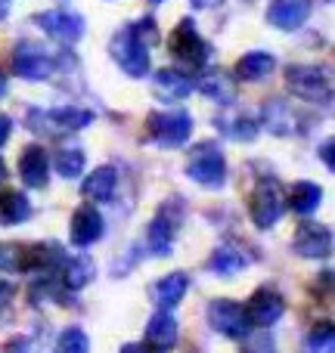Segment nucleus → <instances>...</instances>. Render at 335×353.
Here are the masks:
<instances>
[{"label": "nucleus", "mask_w": 335, "mask_h": 353, "mask_svg": "<svg viewBox=\"0 0 335 353\" xmlns=\"http://www.w3.org/2000/svg\"><path fill=\"white\" fill-rule=\"evenodd\" d=\"M320 205H323V186H317L311 180H298L292 186V192H289V208L295 214H301V217H311Z\"/></svg>", "instance_id": "28"}, {"label": "nucleus", "mask_w": 335, "mask_h": 353, "mask_svg": "<svg viewBox=\"0 0 335 353\" xmlns=\"http://www.w3.org/2000/svg\"><path fill=\"white\" fill-rule=\"evenodd\" d=\"M314 0H270L267 22L280 31H298L311 19Z\"/></svg>", "instance_id": "18"}, {"label": "nucleus", "mask_w": 335, "mask_h": 353, "mask_svg": "<svg viewBox=\"0 0 335 353\" xmlns=\"http://www.w3.org/2000/svg\"><path fill=\"white\" fill-rule=\"evenodd\" d=\"M186 176L193 183L205 189H220L227 183V155L218 143L205 140V143H195L189 149V159H186Z\"/></svg>", "instance_id": "4"}, {"label": "nucleus", "mask_w": 335, "mask_h": 353, "mask_svg": "<svg viewBox=\"0 0 335 353\" xmlns=\"http://www.w3.org/2000/svg\"><path fill=\"white\" fill-rule=\"evenodd\" d=\"M149 3H153V6H159V3H165V0H149Z\"/></svg>", "instance_id": "43"}, {"label": "nucleus", "mask_w": 335, "mask_h": 353, "mask_svg": "<svg viewBox=\"0 0 335 353\" xmlns=\"http://www.w3.org/2000/svg\"><path fill=\"white\" fill-rule=\"evenodd\" d=\"M12 294H16V288H12V285H6V282H0V307H3V304H10V301H12Z\"/></svg>", "instance_id": "37"}, {"label": "nucleus", "mask_w": 335, "mask_h": 353, "mask_svg": "<svg viewBox=\"0 0 335 353\" xmlns=\"http://www.w3.org/2000/svg\"><path fill=\"white\" fill-rule=\"evenodd\" d=\"M10 134H12V118L10 115H0V146L10 140Z\"/></svg>", "instance_id": "36"}, {"label": "nucleus", "mask_w": 335, "mask_h": 353, "mask_svg": "<svg viewBox=\"0 0 335 353\" xmlns=\"http://www.w3.org/2000/svg\"><path fill=\"white\" fill-rule=\"evenodd\" d=\"M19 176L28 189H44L50 183V155L44 146L31 143V146L22 149L19 155Z\"/></svg>", "instance_id": "19"}, {"label": "nucleus", "mask_w": 335, "mask_h": 353, "mask_svg": "<svg viewBox=\"0 0 335 353\" xmlns=\"http://www.w3.org/2000/svg\"><path fill=\"white\" fill-rule=\"evenodd\" d=\"M93 121V112L90 109H81V105H56V109H28L25 115V128L37 137H68V134H78V130L90 128Z\"/></svg>", "instance_id": "1"}, {"label": "nucleus", "mask_w": 335, "mask_h": 353, "mask_svg": "<svg viewBox=\"0 0 335 353\" xmlns=\"http://www.w3.org/2000/svg\"><path fill=\"white\" fill-rule=\"evenodd\" d=\"M153 93L162 103H180L193 93V78L180 68H159L153 78Z\"/></svg>", "instance_id": "21"}, {"label": "nucleus", "mask_w": 335, "mask_h": 353, "mask_svg": "<svg viewBox=\"0 0 335 353\" xmlns=\"http://www.w3.org/2000/svg\"><path fill=\"white\" fill-rule=\"evenodd\" d=\"M189 285H193V279H189L183 270H174V273L162 276V279L153 282V301L159 310H174L177 304H180L183 298H186Z\"/></svg>", "instance_id": "22"}, {"label": "nucleus", "mask_w": 335, "mask_h": 353, "mask_svg": "<svg viewBox=\"0 0 335 353\" xmlns=\"http://www.w3.org/2000/svg\"><path fill=\"white\" fill-rule=\"evenodd\" d=\"M106 232V220L103 214L93 205H81L75 208L72 220H68V239H72L75 248H90L93 242H99Z\"/></svg>", "instance_id": "14"}, {"label": "nucleus", "mask_w": 335, "mask_h": 353, "mask_svg": "<svg viewBox=\"0 0 335 353\" xmlns=\"http://www.w3.org/2000/svg\"><path fill=\"white\" fill-rule=\"evenodd\" d=\"M66 248L59 242H35L22 248V273H53L66 263Z\"/></svg>", "instance_id": "16"}, {"label": "nucleus", "mask_w": 335, "mask_h": 353, "mask_svg": "<svg viewBox=\"0 0 335 353\" xmlns=\"http://www.w3.org/2000/svg\"><path fill=\"white\" fill-rule=\"evenodd\" d=\"M286 214V192L276 176H261L249 195V217L258 230H270Z\"/></svg>", "instance_id": "5"}, {"label": "nucleus", "mask_w": 335, "mask_h": 353, "mask_svg": "<svg viewBox=\"0 0 335 353\" xmlns=\"http://www.w3.org/2000/svg\"><path fill=\"white\" fill-rule=\"evenodd\" d=\"M35 25L47 37H53L56 43H66V47L78 43L81 37H84V28H87L84 16H81V12H75V10H66V6H59V10H47V12H37Z\"/></svg>", "instance_id": "9"}, {"label": "nucleus", "mask_w": 335, "mask_h": 353, "mask_svg": "<svg viewBox=\"0 0 335 353\" xmlns=\"http://www.w3.org/2000/svg\"><path fill=\"white\" fill-rule=\"evenodd\" d=\"M143 338H146V347L155 350V353L174 350L177 347V338H180V325H177L174 313H171V310H155L153 316H149Z\"/></svg>", "instance_id": "17"}, {"label": "nucleus", "mask_w": 335, "mask_h": 353, "mask_svg": "<svg viewBox=\"0 0 335 353\" xmlns=\"http://www.w3.org/2000/svg\"><path fill=\"white\" fill-rule=\"evenodd\" d=\"M208 325H211L218 335L230 338V341H242L251 329L249 319H245L242 304H236V301H230V298H218L208 304Z\"/></svg>", "instance_id": "11"}, {"label": "nucleus", "mask_w": 335, "mask_h": 353, "mask_svg": "<svg viewBox=\"0 0 335 353\" xmlns=\"http://www.w3.org/2000/svg\"><path fill=\"white\" fill-rule=\"evenodd\" d=\"M307 350L311 353L332 350V323L329 319H323V323H317L311 329V335H307Z\"/></svg>", "instance_id": "33"}, {"label": "nucleus", "mask_w": 335, "mask_h": 353, "mask_svg": "<svg viewBox=\"0 0 335 353\" xmlns=\"http://www.w3.org/2000/svg\"><path fill=\"white\" fill-rule=\"evenodd\" d=\"M118 189V171L112 165H99L97 171H90V176H84L81 192L90 201H109Z\"/></svg>", "instance_id": "24"}, {"label": "nucleus", "mask_w": 335, "mask_h": 353, "mask_svg": "<svg viewBox=\"0 0 335 353\" xmlns=\"http://www.w3.org/2000/svg\"><path fill=\"white\" fill-rule=\"evenodd\" d=\"M168 50L177 62H183V65H189V68H205V62L211 59V47H208V41L199 34L193 19H180V22H177V28L171 31Z\"/></svg>", "instance_id": "7"}, {"label": "nucleus", "mask_w": 335, "mask_h": 353, "mask_svg": "<svg viewBox=\"0 0 335 353\" xmlns=\"http://www.w3.org/2000/svg\"><path fill=\"white\" fill-rule=\"evenodd\" d=\"M242 310H245V319H249V325L270 329V325H276L283 319V313H286V298H283L276 288L261 285L249 298V304H245Z\"/></svg>", "instance_id": "13"}, {"label": "nucleus", "mask_w": 335, "mask_h": 353, "mask_svg": "<svg viewBox=\"0 0 335 353\" xmlns=\"http://www.w3.org/2000/svg\"><path fill=\"white\" fill-rule=\"evenodd\" d=\"M251 261H255L251 251L242 248L239 242H220L218 248L211 251V257H208V270H211L214 276H236L239 270H245Z\"/></svg>", "instance_id": "20"}, {"label": "nucleus", "mask_w": 335, "mask_h": 353, "mask_svg": "<svg viewBox=\"0 0 335 353\" xmlns=\"http://www.w3.org/2000/svg\"><path fill=\"white\" fill-rule=\"evenodd\" d=\"M93 279H97V263H93L90 257L87 254L66 257V263H62V285H66L68 292H81V288H87Z\"/></svg>", "instance_id": "26"}, {"label": "nucleus", "mask_w": 335, "mask_h": 353, "mask_svg": "<svg viewBox=\"0 0 335 353\" xmlns=\"http://www.w3.org/2000/svg\"><path fill=\"white\" fill-rule=\"evenodd\" d=\"M118 353H149L146 344H137V341H128V344H122V350Z\"/></svg>", "instance_id": "38"}, {"label": "nucleus", "mask_w": 335, "mask_h": 353, "mask_svg": "<svg viewBox=\"0 0 335 353\" xmlns=\"http://www.w3.org/2000/svg\"><path fill=\"white\" fill-rule=\"evenodd\" d=\"M193 90H199L202 97H208L211 103H220V105H233L239 97V84L230 72L224 68H205L199 78L193 81Z\"/></svg>", "instance_id": "15"}, {"label": "nucleus", "mask_w": 335, "mask_h": 353, "mask_svg": "<svg viewBox=\"0 0 335 353\" xmlns=\"http://www.w3.org/2000/svg\"><path fill=\"white\" fill-rule=\"evenodd\" d=\"M3 180H6V165H3V159H0V186H3Z\"/></svg>", "instance_id": "42"}, {"label": "nucleus", "mask_w": 335, "mask_h": 353, "mask_svg": "<svg viewBox=\"0 0 335 353\" xmlns=\"http://www.w3.org/2000/svg\"><path fill=\"white\" fill-rule=\"evenodd\" d=\"M274 68H276V56L274 53H267V50H251V53H245L242 59L236 62V78L258 84V81L270 78Z\"/></svg>", "instance_id": "25"}, {"label": "nucleus", "mask_w": 335, "mask_h": 353, "mask_svg": "<svg viewBox=\"0 0 335 353\" xmlns=\"http://www.w3.org/2000/svg\"><path fill=\"white\" fill-rule=\"evenodd\" d=\"M214 128L220 130L224 137H230V140H236V143H251L258 137V128L261 124L255 121V118H249V115H220L218 121H214Z\"/></svg>", "instance_id": "29"}, {"label": "nucleus", "mask_w": 335, "mask_h": 353, "mask_svg": "<svg viewBox=\"0 0 335 353\" xmlns=\"http://www.w3.org/2000/svg\"><path fill=\"white\" fill-rule=\"evenodd\" d=\"M109 56H112V62H115V65L134 81L146 78L149 68H153V59H149V43L140 41L131 25H124V28H118L115 34H112Z\"/></svg>", "instance_id": "2"}, {"label": "nucleus", "mask_w": 335, "mask_h": 353, "mask_svg": "<svg viewBox=\"0 0 335 353\" xmlns=\"http://www.w3.org/2000/svg\"><path fill=\"white\" fill-rule=\"evenodd\" d=\"M183 214H186L183 199H168L165 205L155 211V217L149 220V226H146V251L153 257H168L171 251H174V239L183 223Z\"/></svg>", "instance_id": "3"}, {"label": "nucleus", "mask_w": 335, "mask_h": 353, "mask_svg": "<svg viewBox=\"0 0 335 353\" xmlns=\"http://www.w3.org/2000/svg\"><path fill=\"white\" fill-rule=\"evenodd\" d=\"M320 159H323L326 171H332L335 161H332V140H323V146H320Z\"/></svg>", "instance_id": "35"}, {"label": "nucleus", "mask_w": 335, "mask_h": 353, "mask_svg": "<svg viewBox=\"0 0 335 353\" xmlns=\"http://www.w3.org/2000/svg\"><path fill=\"white\" fill-rule=\"evenodd\" d=\"M3 97H6V74L0 72V99H3Z\"/></svg>", "instance_id": "40"}, {"label": "nucleus", "mask_w": 335, "mask_h": 353, "mask_svg": "<svg viewBox=\"0 0 335 353\" xmlns=\"http://www.w3.org/2000/svg\"><path fill=\"white\" fill-rule=\"evenodd\" d=\"M286 87L305 103H332V81L320 65H289L286 68Z\"/></svg>", "instance_id": "8"}, {"label": "nucleus", "mask_w": 335, "mask_h": 353, "mask_svg": "<svg viewBox=\"0 0 335 353\" xmlns=\"http://www.w3.org/2000/svg\"><path fill=\"white\" fill-rule=\"evenodd\" d=\"M53 168H56V174H59L62 180H78V176L84 174V168H87L84 149L81 146H62L59 152H56V159H53Z\"/></svg>", "instance_id": "30"}, {"label": "nucleus", "mask_w": 335, "mask_h": 353, "mask_svg": "<svg viewBox=\"0 0 335 353\" xmlns=\"http://www.w3.org/2000/svg\"><path fill=\"white\" fill-rule=\"evenodd\" d=\"M149 140L162 149H180L193 137V115L186 109H162L146 118Z\"/></svg>", "instance_id": "6"}, {"label": "nucleus", "mask_w": 335, "mask_h": 353, "mask_svg": "<svg viewBox=\"0 0 335 353\" xmlns=\"http://www.w3.org/2000/svg\"><path fill=\"white\" fill-rule=\"evenodd\" d=\"M3 353H31V338L28 335L10 338V341H6V347H3Z\"/></svg>", "instance_id": "34"}, {"label": "nucleus", "mask_w": 335, "mask_h": 353, "mask_svg": "<svg viewBox=\"0 0 335 353\" xmlns=\"http://www.w3.org/2000/svg\"><path fill=\"white\" fill-rule=\"evenodd\" d=\"M6 12H10V6H6V0H0V22L6 19Z\"/></svg>", "instance_id": "41"}, {"label": "nucleus", "mask_w": 335, "mask_h": 353, "mask_svg": "<svg viewBox=\"0 0 335 353\" xmlns=\"http://www.w3.org/2000/svg\"><path fill=\"white\" fill-rule=\"evenodd\" d=\"M292 251L307 261H326L332 254V230L317 220H305L292 236Z\"/></svg>", "instance_id": "12"}, {"label": "nucleus", "mask_w": 335, "mask_h": 353, "mask_svg": "<svg viewBox=\"0 0 335 353\" xmlns=\"http://www.w3.org/2000/svg\"><path fill=\"white\" fill-rule=\"evenodd\" d=\"M0 270L22 273V245L19 242H0Z\"/></svg>", "instance_id": "32"}, {"label": "nucleus", "mask_w": 335, "mask_h": 353, "mask_svg": "<svg viewBox=\"0 0 335 353\" xmlns=\"http://www.w3.org/2000/svg\"><path fill=\"white\" fill-rule=\"evenodd\" d=\"M12 72L22 81H47L56 72V59L35 41H22L12 50Z\"/></svg>", "instance_id": "10"}, {"label": "nucleus", "mask_w": 335, "mask_h": 353, "mask_svg": "<svg viewBox=\"0 0 335 353\" xmlns=\"http://www.w3.org/2000/svg\"><path fill=\"white\" fill-rule=\"evenodd\" d=\"M53 353H90V338H87V332L81 325H68L56 338Z\"/></svg>", "instance_id": "31"}, {"label": "nucleus", "mask_w": 335, "mask_h": 353, "mask_svg": "<svg viewBox=\"0 0 335 353\" xmlns=\"http://www.w3.org/2000/svg\"><path fill=\"white\" fill-rule=\"evenodd\" d=\"M31 199L19 189H6L0 192V226H19L31 217Z\"/></svg>", "instance_id": "27"}, {"label": "nucleus", "mask_w": 335, "mask_h": 353, "mask_svg": "<svg viewBox=\"0 0 335 353\" xmlns=\"http://www.w3.org/2000/svg\"><path fill=\"white\" fill-rule=\"evenodd\" d=\"M195 6H199V10H208V6H218L220 0H193Z\"/></svg>", "instance_id": "39"}, {"label": "nucleus", "mask_w": 335, "mask_h": 353, "mask_svg": "<svg viewBox=\"0 0 335 353\" xmlns=\"http://www.w3.org/2000/svg\"><path fill=\"white\" fill-rule=\"evenodd\" d=\"M264 128L276 137H292L298 134V115L286 99H270L264 105Z\"/></svg>", "instance_id": "23"}]
</instances>
